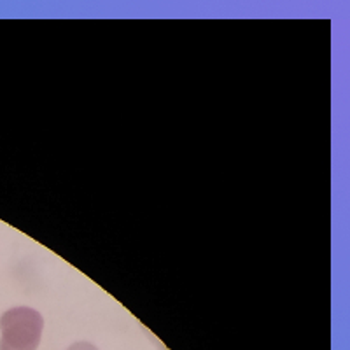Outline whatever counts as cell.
Masks as SVG:
<instances>
[{"mask_svg": "<svg viewBox=\"0 0 350 350\" xmlns=\"http://www.w3.org/2000/svg\"><path fill=\"white\" fill-rule=\"evenodd\" d=\"M67 350H98V347L93 345V343L90 342H76L72 343Z\"/></svg>", "mask_w": 350, "mask_h": 350, "instance_id": "7a4b0ae2", "label": "cell"}, {"mask_svg": "<svg viewBox=\"0 0 350 350\" xmlns=\"http://www.w3.org/2000/svg\"><path fill=\"white\" fill-rule=\"evenodd\" d=\"M44 319L30 306H14L0 317V350H37Z\"/></svg>", "mask_w": 350, "mask_h": 350, "instance_id": "6da1fadb", "label": "cell"}]
</instances>
